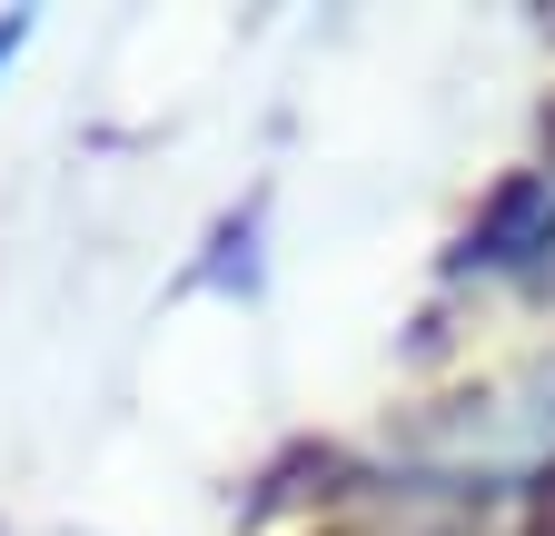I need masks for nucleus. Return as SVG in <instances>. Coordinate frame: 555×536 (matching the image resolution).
I'll return each mask as SVG.
<instances>
[{
	"mask_svg": "<svg viewBox=\"0 0 555 536\" xmlns=\"http://www.w3.org/2000/svg\"><path fill=\"white\" fill-rule=\"evenodd\" d=\"M30 40V21H0V71H11V50Z\"/></svg>",
	"mask_w": 555,
	"mask_h": 536,
	"instance_id": "1",
	"label": "nucleus"
}]
</instances>
